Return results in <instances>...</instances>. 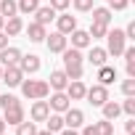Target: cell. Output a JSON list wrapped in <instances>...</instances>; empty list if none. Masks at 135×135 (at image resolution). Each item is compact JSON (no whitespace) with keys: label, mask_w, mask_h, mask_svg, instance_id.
<instances>
[{"label":"cell","mask_w":135,"mask_h":135,"mask_svg":"<svg viewBox=\"0 0 135 135\" xmlns=\"http://www.w3.org/2000/svg\"><path fill=\"white\" fill-rule=\"evenodd\" d=\"M19 88H21L24 98H29V101H37V98H48L50 95V85L45 80H21Z\"/></svg>","instance_id":"6da1fadb"},{"label":"cell","mask_w":135,"mask_h":135,"mask_svg":"<svg viewBox=\"0 0 135 135\" xmlns=\"http://www.w3.org/2000/svg\"><path fill=\"white\" fill-rule=\"evenodd\" d=\"M127 48V37H124V29H109L106 32V53L119 58Z\"/></svg>","instance_id":"7a4b0ae2"},{"label":"cell","mask_w":135,"mask_h":135,"mask_svg":"<svg viewBox=\"0 0 135 135\" xmlns=\"http://www.w3.org/2000/svg\"><path fill=\"white\" fill-rule=\"evenodd\" d=\"M85 98H88L90 106H98V109H101V106L109 101V88H106V85H93V88L85 90Z\"/></svg>","instance_id":"3957f363"},{"label":"cell","mask_w":135,"mask_h":135,"mask_svg":"<svg viewBox=\"0 0 135 135\" xmlns=\"http://www.w3.org/2000/svg\"><path fill=\"white\" fill-rule=\"evenodd\" d=\"M24 80V72L19 66H3V74H0V82H6L8 88H19Z\"/></svg>","instance_id":"277c9868"},{"label":"cell","mask_w":135,"mask_h":135,"mask_svg":"<svg viewBox=\"0 0 135 135\" xmlns=\"http://www.w3.org/2000/svg\"><path fill=\"white\" fill-rule=\"evenodd\" d=\"M48 106H50V111H56V114H64V111L69 109L72 103H69V95H66L64 90H53V95H50Z\"/></svg>","instance_id":"5b68a950"},{"label":"cell","mask_w":135,"mask_h":135,"mask_svg":"<svg viewBox=\"0 0 135 135\" xmlns=\"http://www.w3.org/2000/svg\"><path fill=\"white\" fill-rule=\"evenodd\" d=\"M61 117H64V127H72V130H77V127H82V124H85V114H82L80 109H72V106L66 109Z\"/></svg>","instance_id":"8992f818"},{"label":"cell","mask_w":135,"mask_h":135,"mask_svg":"<svg viewBox=\"0 0 135 135\" xmlns=\"http://www.w3.org/2000/svg\"><path fill=\"white\" fill-rule=\"evenodd\" d=\"M66 35H61V32H53V35H45V45H48V50L50 53H64L66 50Z\"/></svg>","instance_id":"52a82bcc"},{"label":"cell","mask_w":135,"mask_h":135,"mask_svg":"<svg viewBox=\"0 0 135 135\" xmlns=\"http://www.w3.org/2000/svg\"><path fill=\"white\" fill-rule=\"evenodd\" d=\"M48 114H50V106H48V101H45V98H37V101L32 103V109H29L32 122H45V119H48Z\"/></svg>","instance_id":"ba28073f"},{"label":"cell","mask_w":135,"mask_h":135,"mask_svg":"<svg viewBox=\"0 0 135 135\" xmlns=\"http://www.w3.org/2000/svg\"><path fill=\"white\" fill-rule=\"evenodd\" d=\"M3 122L6 124H19V122H24V106L21 103H13V106H8V109H3Z\"/></svg>","instance_id":"9c48e42d"},{"label":"cell","mask_w":135,"mask_h":135,"mask_svg":"<svg viewBox=\"0 0 135 135\" xmlns=\"http://www.w3.org/2000/svg\"><path fill=\"white\" fill-rule=\"evenodd\" d=\"M19 69H21L24 74H37V72H40V56H35V53L24 56V53H21V58H19Z\"/></svg>","instance_id":"30bf717a"},{"label":"cell","mask_w":135,"mask_h":135,"mask_svg":"<svg viewBox=\"0 0 135 135\" xmlns=\"http://www.w3.org/2000/svg\"><path fill=\"white\" fill-rule=\"evenodd\" d=\"M85 90H88V88H85L82 80H69V85L64 88V93L69 95V101H82V98H85Z\"/></svg>","instance_id":"8fae6325"},{"label":"cell","mask_w":135,"mask_h":135,"mask_svg":"<svg viewBox=\"0 0 135 135\" xmlns=\"http://www.w3.org/2000/svg\"><path fill=\"white\" fill-rule=\"evenodd\" d=\"M19 58H21V50L19 48H3L0 50V66H19Z\"/></svg>","instance_id":"7c38bea8"},{"label":"cell","mask_w":135,"mask_h":135,"mask_svg":"<svg viewBox=\"0 0 135 135\" xmlns=\"http://www.w3.org/2000/svg\"><path fill=\"white\" fill-rule=\"evenodd\" d=\"M56 32H61V35H69V32H74L77 29V19L74 16H69V13H61V16H56Z\"/></svg>","instance_id":"4fadbf2b"},{"label":"cell","mask_w":135,"mask_h":135,"mask_svg":"<svg viewBox=\"0 0 135 135\" xmlns=\"http://www.w3.org/2000/svg\"><path fill=\"white\" fill-rule=\"evenodd\" d=\"M95 80H98V85H106V88H109V85L117 80V69H114V66H109V64H103V66H98Z\"/></svg>","instance_id":"5bb4252c"},{"label":"cell","mask_w":135,"mask_h":135,"mask_svg":"<svg viewBox=\"0 0 135 135\" xmlns=\"http://www.w3.org/2000/svg\"><path fill=\"white\" fill-rule=\"evenodd\" d=\"M48 80H50V82H48V85H50V90H64L66 85H69V77H66V72H64V69H53Z\"/></svg>","instance_id":"9a60e30c"},{"label":"cell","mask_w":135,"mask_h":135,"mask_svg":"<svg viewBox=\"0 0 135 135\" xmlns=\"http://www.w3.org/2000/svg\"><path fill=\"white\" fill-rule=\"evenodd\" d=\"M88 61L95 66H103V64H109V53H106V48H90V53H88Z\"/></svg>","instance_id":"2e32d148"},{"label":"cell","mask_w":135,"mask_h":135,"mask_svg":"<svg viewBox=\"0 0 135 135\" xmlns=\"http://www.w3.org/2000/svg\"><path fill=\"white\" fill-rule=\"evenodd\" d=\"M35 16H37V19H35L37 24H42V27H48V24H50V21L56 19V11H53L50 6H37V11H35Z\"/></svg>","instance_id":"e0dca14e"},{"label":"cell","mask_w":135,"mask_h":135,"mask_svg":"<svg viewBox=\"0 0 135 135\" xmlns=\"http://www.w3.org/2000/svg\"><path fill=\"white\" fill-rule=\"evenodd\" d=\"M3 32H6L8 37H16V35H21V32H24V21H21L19 16H11V19H6Z\"/></svg>","instance_id":"ac0fdd59"},{"label":"cell","mask_w":135,"mask_h":135,"mask_svg":"<svg viewBox=\"0 0 135 135\" xmlns=\"http://www.w3.org/2000/svg\"><path fill=\"white\" fill-rule=\"evenodd\" d=\"M45 35H48V32H45V27H42V24H37V21H32V24L27 27V37H29L32 42H42V40H45Z\"/></svg>","instance_id":"d6986e66"},{"label":"cell","mask_w":135,"mask_h":135,"mask_svg":"<svg viewBox=\"0 0 135 135\" xmlns=\"http://www.w3.org/2000/svg\"><path fill=\"white\" fill-rule=\"evenodd\" d=\"M69 35H72V48H80V50H82V48L90 45V35H88L85 29H74V32H69Z\"/></svg>","instance_id":"ffe728a7"},{"label":"cell","mask_w":135,"mask_h":135,"mask_svg":"<svg viewBox=\"0 0 135 135\" xmlns=\"http://www.w3.org/2000/svg\"><path fill=\"white\" fill-rule=\"evenodd\" d=\"M82 61H85V56H82V50H80V48H66V50H64V66L82 64Z\"/></svg>","instance_id":"44dd1931"},{"label":"cell","mask_w":135,"mask_h":135,"mask_svg":"<svg viewBox=\"0 0 135 135\" xmlns=\"http://www.w3.org/2000/svg\"><path fill=\"white\" fill-rule=\"evenodd\" d=\"M101 111H103V119H111V122H114V119L122 114V106H119L117 101H106V103L101 106Z\"/></svg>","instance_id":"7402d4cb"},{"label":"cell","mask_w":135,"mask_h":135,"mask_svg":"<svg viewBox=\"0 0 135 135\" xmlns=\"http://www.w3.org/2000/svg\"><path fill=\"white\" fill-rule=\"evenodd\" d=\"M90 13H93L90 19H93V21H101V24H109L111 16H114V11H109V8H95V6L90 8Z\"/></svg>","instance_id":"603a6c76"},{"label":"cell","mask_w":135,"mask_h":135,"mask_svg":"<svg viewBox=\"0 0 135 135\" xmlns=\"http://www.w3.org/2000/svg\"><path fill=\"white\" fill-rule=\"evenodd\" d=\"M45 124H48V130H50V132L56 135V132H61V130H64V117L53 111V114H48V119H45Z\"/></svg>","instance_id":"cb8c5ba5"},{"label":"cell","mask_w":135,"mask_h":135,"mask_svg":"<svg viewBox=\"0 0 135 135\" xmlns=\"http://www.w3.org/2000/svg\"><path fill=\"white\" fill-rule=\"evenodd\" d=\"M16 13H19V6H16V0H0V16L11 19V16H16Z\"/></svg>","instance_id":"d4e9b609"},{"label":"cell","mask_w":135,"mask_h":135,"mask_svg":"<svg viewBox=\"0 0 135 135\" xmlns=\"http://www.w3.org/2000/svg\"><path fill=\"white\" fill-rule=\"evenodd\" d=\"M106 32H109V24H101V21H93L88 29L90 40H101V37H106Z\"/></svg>","instance_id":"484cf974"},{"label":"cell","mask_w":135,"mask_h":135,"mask_svg":"<svg viewBox=\"0 0 135 135\" xmlns=\"http://www.w3.org/2000/svg\"><path fill=\"white\" fill-rule=\"evenodd\" d=\"M64 72H66V77H69V80H82V74H85L82 64H72V66H64Z\"/></svg>","instance_id":"4316f807"},{"label":"cell","mask_w":135,"mask_h":135,"mask_svg":"<svg viewBox=\"0 0 135 135\" xmlns=\"http://www.w3.org/2000/svg\"><path fill=\"white\" fill-rule=\"evenodd\" d=\"M35 132H37V124L35 122H27L24 119V122L16 124V135H35Z\"/></svg>","instance_id":"83f0119b"},{"label":"cell","mask_w":135,"mask_h":135,"mask_svg":"<svg viewBox=\"0 0 135 135\" xmlns=\"http://www.w3.org/2000/svg\"><path fill=\"white\" fill-rule=\"evenodd\" d=\"M19 13H35L37 6H40V0H19Z\"/></svg>","instance_id":"f1b7e54d"},{"label":"cell","mask_w":135,"mask_h":135,"mask_svg":"<svg viewBox=\"0 0 135 135\" xmlns=\"http://www.w3.org/2000/svg\"><path fill=\"white\" fill-rule=\"evenodd\" d=\"M95 130H98V135H114V122L101 119V122H95Z\"/></svg>","instance_id":"f546056e"},{"label":"cell","mask_w":135,"mask_h":135,"mask_svg":"<svg viewBox=\"0 0 135 135\" xmlns=\"http://www.w3.org/2000/svg\"><path fill=\"white\" fill-rule=\"evenodd\" d=\"M13 103H21L16 95H11V93H3L0 95V109H8V106H13Z\"/></svg>","instance_id":"4dcf8cb0"},{"label":"cell","mask_w":135,"mask_h":135,"mask_svg":"<svg viewBox=\"0 0 135 135\" xmlns=\"http://www.w3.org/2000/svg\"><path fill=\"white\" fill-rule=\"evenodd\" d=\"M122 111L127 117H135V95H127V101L122 103Z\"/></svg>","instance_id":"1f68e13d"},{"label":"cell","mask_w":135,"mask_h":135,"mask_svg":"<svg viewBox=\"0 0 135 135\" xmlns=\"http://www.w3.org/2000/svg\"><path fill=\"white\" fill-rule=\"evenodd\" d=\"M72 6H74L80 13H88V11L93 8V0H72Z\"/></svg>","instance_id":"d6a6232c"},{"label":"cell","mask_w":135,"mask_h":135,"mask_svg":"<svg viewBox=\"0 0 135 135\" xmlns=\"http://www.w3.org/2000/svg\"><path fill=\"white\" fill-rule=\"evenodd\" d=\"M122 93H124V95H135V77H127V80L122 82Z\"/></svg>","instance_id":"836d02e7"},{"label":"cell","mask_w":135,"mask_h":135,"mask_svg":"<svg viewBox=\"0 0 135 135\" xmlns=\"http://www.w3.org/2000/svg\"><path fill=\"white\" fill-rule=\"evenodd\" d=\"M109 3V11H124L130 6V0H106Z\"/></svg>","instance_id":"e575fe53"},{"label":"cell","mask_w":135,"mask_h":135,"mask_svg":"<svg viewBox=\"0 0 135 135\" xmlns=\"http://www.w3.org/2000/svg\"><path fill=\"white\" fill-rule=\"evenodd\" d=\"M72 6V0H50V8L58 13V11H66V8H69Z\"/></svg>","instance_id":"d590c367"},{"label":"cell","mask_w":135,"mask_h":135,"mask_svg":"<svg viewBox=\"0 0 135 135\" xmlns=\"http://www.w3.org/2000/svg\"><path fill=\"white\" fill-rule=\"evenodd\" d=\"M124 132H127V135H135V117H130V119L124 122Z\"/></svg>","instance_id":"8d00e7d4"},{"label":"cell","mask_w":135,"mask_h":135,"mask_svg":"<svg viewBox=\"0 0 135 135\" xmlns=\"http://www.w3.org/2000/svg\"><path fill=\"white\" fill-rule=\"evenodd\" d=\"M124 37H127V40H135V21H130V24H127V29H124Z\"/></svg>","instance_id":"74e56055"},{"label":"cell","mask_w":135,"mask_h":135,"mask_svg":"<svg viewBox=\"0 0 135 135\" xmlns=\"http://www.w3.org/2000/svg\"><path fill=\"white\" fill-rule=\"evenodd\" d=\"M80 135H98V130H95V122H93V124H85Z\"/></svg>","instance_id":"f35d334b"},{"label":"cell","mask_w":135,"mask_h":135,"mask_svg":"<svg viewBox=\"0 0 135 135\" xmlns=\"http://www.w3.org/2000/svg\"><path fill=\"white\" fill-rule=\"evenodd\" d=\"M127 77H135V58L127 61Z\"/></svg>","instance_id":"ab89813d"},{"label":"cell","mask_w":135,"mask_h":135,"mask_svg":"<svg viewBox=\"0 0 135 135\" xmlns=\"http://www.w3.org/2000/svg\"><path fill=\"white\" fill-rule=\"evenodd\" d=\"M6 45H8V35H6V32H0V50H3Z\"/></svg>","instance_id":"60d3db41"},{"label":"cell","mask_w":135,"mask_h":135,"mask_svg":"<svg viewBox=\"0 0 135 135\" xmlns=\"http://www.w3.org/2000/svg\"><path fill=\"white\" fill-rule=\"evenodd\" d=\"M58 135H80V132H77V130H72V127H64Z\"/></svg>","instance_id":"b9f144b4"},{"label":"cell","mask_w":135,"mask_h":135,"mask_svg":"<svg viewBox=\"0 0 135 135\" xmlns=\"http://www.w3.org/2000/svg\"><path fill=\"white\" fill-rule=\"evenodd\" d=\"M6 132V122H3V117H0V135Z\"/></svg>","instance_id":"7bdbcfd3"},{"label":"cell","mask_w":135,"mask_h":135,"mask_svg":"<svg viewBox=\"0 0 135 135\" xmlns=\"http://www.w3.org/2000/svg\"><path fill=\"white\" fill-rule=\"evenodd\" d=\"M3 27H6V16H0V32H3Z\"/></svg>","instance_id":"ee69618b"},{"label":"cell","mask_w":135,"mask_h":135,"mask_svg":"<svg viewBox=\"0 0 135 135\" xmlns=\"http://www.w3.org/2000/svg\"><path fill=\"white\" fill-rule=\"evenodd\" d=\"M0 74H3V66H0Z\"/></svg>","instance_id":"f6af8a7d"},{"label":"cell","mask_w":135,"mask_h":135,"mask_svg":"<svg viewBox=\"0 0 135 135\" xmlns=\"http://www.w3.org/2000/svg\"><path fill=\"white\" fill-rule=\"evenodd\" d=\"M3 135H6V132H3Z\"/></svg>","instance_id":"bcb514c9"}]
</instances>
